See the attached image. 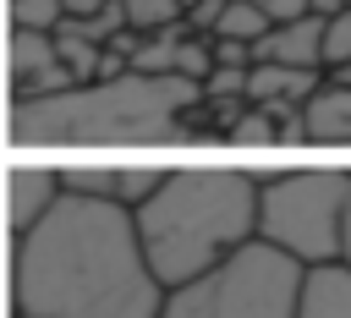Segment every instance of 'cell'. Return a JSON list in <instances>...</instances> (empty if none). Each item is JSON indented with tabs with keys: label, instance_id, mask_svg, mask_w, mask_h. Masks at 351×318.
Returning a JSON list of instances; mask_svg holds the SVG:
<instances>
[{
	"label": "cell",
	"instance_id": "obj_1",
	"mask_svg": "<svg viewBox=\"0 0 351 318\" xmlns=\"http://www.w3.org/2000/svg\"><path fill=\"white\" fill-rule=\"evenodd\" d=\"M132 208L60 192L44 219L11 236V318H159Z\"/></svg>",
	"mask_w": 351,
	"mask_h": 318
},
{
	"label": "cell",
	"instance_id": "obj_2",
	"mask_svg": "<svg viewBox=\"0 0 351 318\" xmlns=\"http://www.w3.org/2000/svg\"><path fill=\"white\" fill-rule=\"evenodd\" d=\"M258 181L263 175L241 164H170L165 181L132 208L143 258L165 291L258 236Z\"/></svg>",
	"mask_w": 351,
	"mask_h": 318
},
{
	"label": "cell",
	"instance_id": "obj_3",
	"mask_svg": "<svg viewBox=\"0 0 351 318\" xmlns=\"http://www.w3.org/2000/svg\"><path fill=\"white\" fill-rule=\"evenodd\" d=\"M203 99V82L121 71L99 82H71L44 99L11 104V143H170L181 115Z\"/></svg>",
	"mask_w": 351,
	"mask_h": 318
},
{
	"label": "cell",
	"instance_id": "obj_4",
	"mask_svg": "<svg viewBox=\"0 0 351 318\" xmlns=\"http://www.w3.org/2000/svg\"><path fill=\"white\" fill-rule=\"evenodd\" d=\"M302 274L296 258L252 236L186 285H170L159 318H296Z\"/></svg>",
	"mask_w": 351,
	"mask_h": 318
},
{
	"label": "cell",
	"instance_id": "obj_5",
	"mask_svg": "<svg viewBox=\"0 0 351 318\" xmlns=\"http://www.w3.org/2000/svg\"><path fill=\"white\" fill-rule=\"evenodd\" d=\"M346 203H351V170H340V164L274 170L258 181V241L280 247L302 269L335 263L340 230H346Z\"/></svg>",
	"mask_w": 351,
	"mask_h": 318
},
{
	"label": "cell",
	"instance_id": "obj_6",
	"mask_svg": "<svg viewBox=\"0 0 351 318\" xmlns=\"http://www.w3.org/2000/svg\"><path fill=\"white\" fill-rule=\"evenodd\" d=\"M55 170H60V192L137 208V203L165 181L170 164H93V159H71V164H55Z\"/></svg>",
	"mask_w": 351,
	"mask_h": 318
},
{
	"label": "cell",
	"instance_id": "obj_7",
	"mask_svg": "<svg viewBox=\"0 0 351 318\" xmlns=\"http://www.w3.org/2000/svg\"><path fill=\"white\" fill-rule=\"evenodd\" d=\"M5 77H11V93L16 99H44V93L71 88V77H66V66L55 55V33H27V27H11Z\"/></svg>",
	"mask_w": 351,
	"mask_h": 318
},
{
	"label": "cell",
	"instance_id": "obj_8",
	"mask_svg": "<svg viewBox=\"0 0 351 318\" xmlns=\"http://www.w3.org/2000/svg\"><path fill=\"white\" fill-rule=\"evenodd\" d=\"M318 49H324V16H291V22H269V33L252 44V60H269V66H296V71H324L318 66Z\"/></svg>",
	"mask_w": 351,
	"mask_h": 318
},
{
	"label": "cell",
	"instance_id": "obj_9",
	"mask_svg": "<svg viewBox=\"0 0 351 318\" xmlns=\"http://www.w3.org/2000/svg\"><path fill=\"white\" fill-rule=\"evenodd\" d=\"M60 197V170L55 164H16L5 170V225L11 236H22L33 219H44V208Z\"/></svg>",
	"mask_w": 351,
	"mask_h": 318
},
{
	"label": "cell",
	"instance_id": "obj_10",
	"mask_svg": "<svg viewBox=\"0 0 351 318\" xmlns=\"http://www.w3.org/2000/svg\"><path fill=\"white\" fill-rule=\"evenodd\" d=\"M324 82V71H296V66H269V60H252L247 66V104L258 110H302L307 93Z\"/></svg>",
	"mask_w": 351,
	"mask_h": 318
},
{
	"label": "cell",
	"instance_id": "obj_11",
	"mask_svg": "<svg viewBox=\"0 0 351 318\" xmlns=\"http://www.w3.org/2000/svg\"><path fill=\"white\" fill-rule=\"evenodd\" d=\"M302 143H351V82L324 77L302 104Z\"/></svg>",
	"mask_w": 351,
	"mask_h": 318
},
{
	"label": "cell",
	"instance_id": "obj_12",
	"mask_svg": "<svg viewBox=\"0 0 351 318\" xmlns=\"http://www.w3.org/2000/svg\"><path fill=\"white\" fill-rule=\"evenodd\" d=\"M296 318H351V269H346L340 258L302 274Z\"/></svg>",
	"mask_w": 351,
	"mask_h": 318
},
{
	"label": "cell",
	"instance_id": "obj_13",
	"mask_svg": "<svg viewBox=\"0 0 351 318\" xmlns=\"http://www.w3.org/2000/svg\"><path fill=\"white\" fill-rule=\"evenodd\" d=\"M269 33V16L252 5V0H219V11H214V22H208V38H236V44H258Z\"/></svg>",
	"mask_w": 351,
	"mask_h": 318
},
{
	"label": "cell",
	"instance_id": "obj_14",
	"mask_svg": "<svg viewBox=\"0 0 351 318\" xmlns=\"http://www.w3.org/2000/svg\"><path fill=\"white\" fill-rule=\"evenodd\" d=\"M126 33H165L186 22V0H115Z\"/></svg>",
	"mask_w": 351,
	"mask_h": 318
},
{
	"label": "cell",
	"instance_id": "obj_15",
	"mask_svg": "<svg viewBox=\"0 0 351 318\" xmlns=\"http://www.w3.org/2000/svg\"><path fill=\"white\" fill-rule=\"evenodd\" d=\"M346 60H351V5L335 11V16H324V49H318L324 71H340Z\"/></svg>",
	"mask_w": 351,
	"mask_h": 318
},
{
	"label": "cell",
	"instance_id": "obj_16",
	"mask_svg": "<svg viewBox=\"0 0 351 318\" xmlns=\"http://www.w3.org/2000/svg\"><path fill=\"white\" fill-rule=\"evenodd\" d=\"M66 22L60 0H11V27H27V33H55Z\"/></svg>",
	"mask_w": 351,
	"mask_h": 318
},
{
	"label": "cell",
	"instance_id": "obj_17",
	"mask_svg": "<svg viewBox=\"0 0 351 318\" xmlns=\"http://www.w3.org/2000/svg\"><path fill=\"white\" fill-rule=\"evenodd\" d=\"M252 5H258L269 22H291V16H302V11H307V0H252Z\"/></svg>",
	"mask_w": 351,
	"mask_h": 318
},
{
	"label": "cell",
	"instance_id": "obj_18",
	"mask_svg": "<svg viewBox=\"0 0 351 318\" xmlns=\"http://www.w3.org/2000/svg\"><path fill=\"white\" fill-rule=\"evenodd\" d=\"M115 0H60V11L71 16V22H88V16H99V11H110Z\"/></svg>",
	"mask_w": 351,
	"mask_h": 318
},
{
	"label": "cell",
	"instance_id": "obj_19",
	"mask_svg": "<svg viewBox=\"0 0 351 318\" xmlns=\"http://www.w3.org/2000/svg\"><path fill=\"white\" fill-rule=\"evenodd\" d=\"M351 0H307V16H335V11H346Z\"/></svg>",
	"mask_w": 351,
	"mask_h": 318
},
{
	"label": "cell",
	"instance_id": "obj_20",
	"mask_svg": "<svg viewBox=\"0 0 351 318\" xmlns=\"http://www.w3.org/2000/svg\"><path fill=\"white\" fill-rule=\"evenodd\" d=\"M340 263L351 269V203H346V230H340Z\"/></svg>",
	"mask_w": 351,
	"mask_h": 318
},
{
	"label": "cell",
	"instance_id": "obj_21",
	"mask_svg": "<svg viewBox=\"0 0 351 318\" xmlns=\"http://www.w3.org/2000/svg\"><path fill=\"white\" fill-rule=\"evenodd\" d=\"M329 77H335V82H351V60H346L340 71H329Z\"/></svg>",
	"mask_w": 351,
	"mask_h": 318
},
{
	"label": "cell",
	"instance_id": "obj_22",
	"mask_svg": "<svg viewBox=\"0 0 351 318\" xmlns=\"http://www.w3.org/2000/svg\"><path fill=\"white\" fill-rule=\"evenodd\" d=\"M186 5H197V0H186Z\"/></svg>",
	"mask_w": 351,
	"mask_h": 318
}]
</instances>
